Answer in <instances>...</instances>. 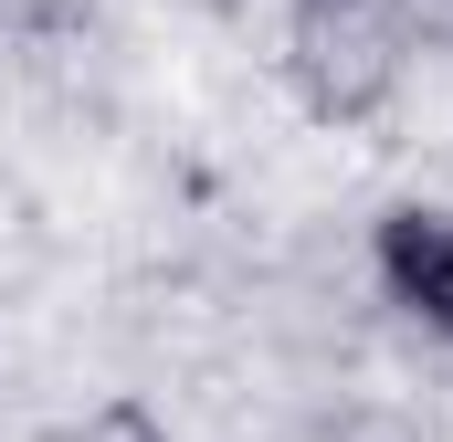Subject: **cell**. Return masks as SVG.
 <instances>
[{"label": "cell", "mask_w": 453, "mask_h": 442, "mask_svg": "<svg viewBox=\"0 0 453 442\" xmlns=\"http://www.w3.org/2000/svg\"><path fill=\"white\" fill-rule=\"evenodd\" d=\"M369 274H380V295H390L422 337H443V347H453V211H443V201H411V211L380 221Z\"/></svg>", "instance_id": "obj_2"}, {"label": "cell", "mask_w": 453, "mask_h": 442, "mask_svg": "<svg viewBox=\"0 0 453 442\" xmlns=\"http://www.w3.org/2000/svg\"><path fill=\"white\" fill-rule=\"evenodd\" d=\"M74 442H169V422H158L148 400H96V411L74 422Z\"/></svg>", "instance_id": "obj_3"}, {"label": "cell", "mask_w": 453, "mask_h": 442, "mask_svg": "<svg viewBox=\"0 0 453 442\" xmlns=\"http://www.w3.org/2000/svg\"><path fill=\"white\" fill-rule=\"evenodd\" d=\"M42 442H74V432H42Z\"/></svg>", "instance_id": "obj_4"}, {"label": "cell", "mask_w": 453, "mask_h": 442, "mask_svg": "<svg viewBox=\"0 0 453 442\" xmlns=\"http://www.w3.org/2000/svg\"><path fill=\"white\" fill-rule=\"evenodd\" d=\"M422 21L411 0H285V74L317 126H380L411 95Z\"/></svg>", "instance_id": "obj_1"}]
</instances>
